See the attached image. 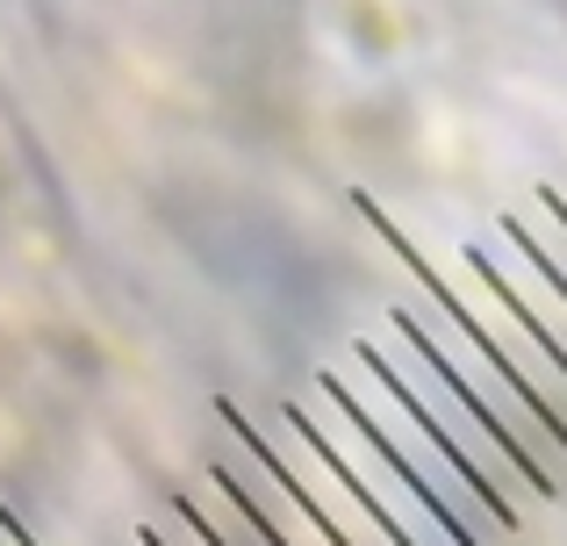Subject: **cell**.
I'll list each match as a JSON object with an SVG mask.
<instances>
[{
    "label": "cell",
    "mask_w": 567,
    "mask_h": 546,
    "mask_svg": "<svg viewBox=\"0 0 567 546\" xmlns=\"http://www.w3.org/2000/svg\"><path fill=\"white\" fill-rule=\"evenodd\" d=\"M317 389H323V403H331L338 418L352 424V432H367V439H374V446L388 453V461H395L402 475L416 482V496H424V504L439 511V525L453 533V546H482V525H488L482 496H474L467 482H460V467L445 461L439 446H431V432H424V424H416L410 410L395 403V395H388V403H367V395L352 389L346 374H331V367L317 374Z\"/></svg>",
    "instance_id": "6da1fadb"
},
{
    "label": "cell",
    "mask_w": 567,
    "mask_h": 546,
    "mask_svg": "<svg viewBox=\"0 0 567 546\" xmlns=\"http://www.w3.org/2000/svg\"><path fill=\"white\" fill-rule=\"evenodd\" d=\"M360 209L374 216V230H381V238H388V245H395V253H402V267H410L416 280H424L431 309H439V317L453 323V331L482 338V346L496 352V360H511V374H517V381H525V389H532V418H539V432H546V439H554V446L567 453V367H560V360H546V346H539V338H532V331H525V346H511V331H503L496 317H482V309H474V302H467V295H460V288H445V274H431L424 259H416V245L402 238L395 224H388V216L374 209V202H360Z\"/></svg>",
    "instance_id": "7a4b0ae2"
},
{
    "label": "cell",
    "mask_w": 567,
    "mask_h": 546,
    "mask_svg": "<svg viewBox=\"0 0 567 546\" xmlns=\"http://www.w3.org/2000/svg\"><path fill=\"white\" fill-rule=\"evenodd\" d=\"M467 274L482 280V295H488V302H496L503 317L517 323V331H532V338H539V346H546V360H560V367H567V295L554 288V280H539V288H546V302H539V295H525V288L511 280V267H503V259L488 253V245H467Z\"/></svg>",
    "instance_id": "3957f363"
},
{
    "label": "cell",
    "mask_w": 567,
    "mask_h": 546,
    "mask_svg": "<svg viewBox=\"0 0 567 546\" xmlns=\"http://www.w3.org/2000/svg\"><path fill=\"white\" fill-rule=\"evenodd\" d=\"M496 224H503V245H517V259H525V274L554 280V288L567 295V238H560V245H546L539 230H532V216H496Z\"/></svg>",
    "instance_id": "277c9868"
},
{
    "label": "cell",
    "mask_w": 567,
    "mask_h": 546,
    "mask_svg": "<svg viewBox=\"0 0 567 546\" xmlns=\"http://www.w3.org/2000/svg\"><path fill=\"white\" fill-rule=\"evenodd\" d=\"M181 518H187V533H194V539H202V546H266L259 533H251V525H245V533H223V525H216V518H208V511H202V504H194V496H181Z\"/></svg>",
    "instance_id": "5b68a950"
},
{
    "label": "cell",
    "mask_w": 567,
    "mask_h": 546,
    "mask_svg": "<svg viewBox=\"0 0 567 546\" xmlns=\"http://www.w3.org/2000/svg\"><path fill=\"white\" fill-rule=\"evenodd\" d=\"M539 209L554 216V230L567 238V187H539Z\"/></svg>",
    "instance_id": "8992f818"
}]
</instances>
